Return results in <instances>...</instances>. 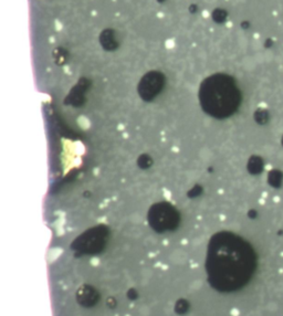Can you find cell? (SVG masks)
Wrapping results in <instances>:
<instances>
[{
	"mask_svg": "<svg viewBox=\"0 0 283 316\" xmlns=\"http://www.w3.org/2000/svg\"><path fill=\"white\" fill-rule=\"evenodd\" d=\"M251 260L247 247L229 233L213 237L208 251L207 267L212 281L222 286L242 282L250 271Z\"/></svg>",
	"mask_w": 283,
	"mask_h": 316,
	"instance_id": "obj_1",
	"label": "cell"
},
{
	"mask_svg": "<svg viewBox=\"0 0 283 316\" xmlns=\"http://www.w3.org/2000/svg\"><path fill=\"white\" fill-rule=\"evenodd\" d=\"M200 102L208 114L220 119L231 113L234 108V94L227 80L213 77L202 84Z\"/></svg>",
	"mask_w": 283,
	"mask_h": 316,
	"instance_id": "obj_2",
	"label": "cell"
}]
</instances>
